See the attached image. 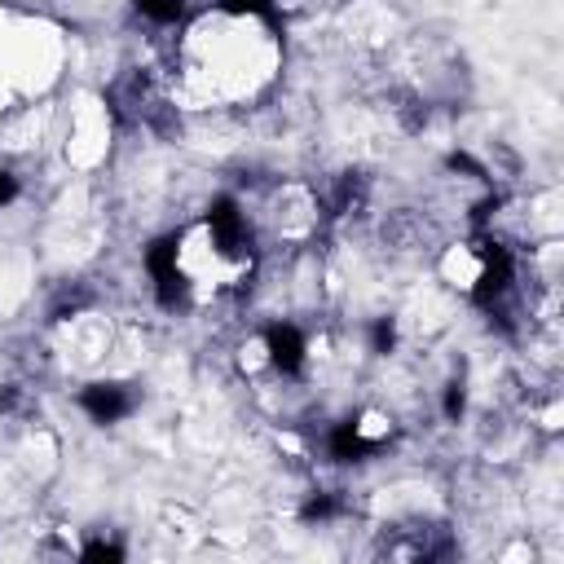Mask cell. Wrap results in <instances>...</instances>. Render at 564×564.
Here are the masks:
<instances>
[{
    "label": "cell",
    "instance_id": "cell-3",
    "mask_svg": "<svg viewBox=\"0 0 564 564\" xmlns=\"http://www.w3.org/2000/svg\"><path fill=\"white\" fill-rule=\"evenodd\" d=\"M264 361L282 375H295L304 366V335L295 326H273L264 335Z\"/></svg>",
    "mask_w": 564,
    "mask_h": 564
},
{
    "label": "cell",
    "instance_id": "cell-4",
    "mask_svg": "<svg viewBox=\"0 0 564 564\" xmlns=\"http://www.w3.org/2000/svg\"><path fill=\"white\" fill-rule=\"evenodd\" d=\"M79 401H84V410H88L97 423H119V419L132 410V397H128L119 383H88Z\"/></svg>",
    "mask_w": 564,
    "mask_h": 564
},
{
    "label": "cell",
    "instance_id": "cell-2",
    "mask_svg": "<svg viewBox=\"0 0 564 564\" xmlns=\"http://www.w3.org/2000/svg\"><path fill=\"white\" fill-rule=\"evenodd\" d=\"M379 441H388V423L383 419H375V414H366L357 423L348 419V423H339L330 432V454L339 463H352V458H366L370 449H379Z\"/></svg>",
    "mask_w": 564,
    "mask_h": 564
},
{
    "label": "cell",
    "instance_id": "cell-10",
    "mask_svg": "<svg viewBox=\"0 0 564 564\" xmlns=\"http://www.w3.org/2000/svg\"><path fill=\"white\" fill-rule=\"evenodd\" d=\"M13 194H18V181H13L9 172H0V207H4V203H13Z\"/></svg>",
    "mask_w": 564,
    "mask_h": 564
},
{
    "label": "cell",
    "instance_id": "cell-8",
    "mask_svg": "<svg viewBox=\"0 0 564 564\" xmlns=\"http://www.w3.org/2000/svg\"><path fill=\"white\" fill-rule=\"evenodd\" d=\"M79 555H84V560H123V551L110 546V542H88Z\"/></svg>",
    "mask_w": 564,
    "mask_h": 564
},
{
    "label": "cell",
    "instance_id": "cell-7",
    "mask_svg": "<svg viewBox=\"0 0 564 564\" xmlns=\"http://www.w3.org/2000/svg\"><path fill=\"white\" fill-rule=\"evenodd\" d=\"M370 344H375V352H388V348L397 344V326H392V317H379V322L370 326Z\"/></svg>",
    "mask_w": 564,
    "mask_h": 564
},
{
    "label": "cell",
    "instance_id": "cell-6",
    "mask_svg": "<svg viewBox=\"0 0 564 564\" xmlns=\"http://www.w3.org/2000/svg\"><path fill=\"white\" fill-rule=\"evenodd\" d=\"M225 13H247V18H264L273 13V0H220Z\"/></svg>",
    "mask_w": 564,
    "mask_h": 564
},
{
    "label": "cell",
    "instance_id": "cell-9",
    "mask_svg": "<svg viewBox=\"0 0 564 564\" xmlns=\"http://www.w3.org/2000/svg\"><path fill=\"white\" fill-rule=\"evenodd\" d=\"M445 414H449V419L463 414V388H458V383H449V392H445Z\"/></svg>",
    "mask_w": 564,
    "mask_h": 564
},
{
    "label": "cell",
    "instance_id": "cell-1",
    "mask_svg": "<svg viewBox=\"0 0 564 564\" xmlns=\"http://www.w3.org/2000/svg\"><path fill=\"white\" fill-rule=\"evenodd\" d=\"M511 286V256L498 242H480L476 247V278H471V295L480 304H494L498 295H507Z\"/></svg>",
    "mask_w": 564,
    "mask_h": 564
},
{
    "label": "cell",
    "instance_id": "cell-5",
    "mask_svg": "<svg viewBox=\"0 0 564 564\" xmlns=\"http://www.w3.org/2000/svg\"><path fill=\"white\" fill-rule=\"evenodd\" d=\"M137 9H141L145 18H154V22H176V18L185 13L181 0H137Z\"/></svg>",
    "mask_w": 564,
    "mask_h": 564
}]
</instances>
